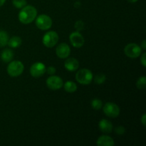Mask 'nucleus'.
Instances as JSON below:
<instances>
[{"label":"nucleus","mask_w":146,"mask_h":146,"mask_svg":"<svg viewBox=\"0 0 146 146\" xmlns=\"http://www.w3.org/2000/svg\"><path fill=\"white\" fill-rule=\"evenodd\" d=\"M37 10L31 5H26L19 13V20L24 24H28L36 19Z\"/></svg>","instance_id":"obj_1"},{"label":"nucleus","mask_w":146,"mask_h":146,"mask_svg":"<svg viewBox=\"0 0 146 146\" xmlns=\"http://www.w3.org/2000/svg\"><path fill=\"white\" fill-rule=\"evenodd\" d=\"M94 76L92 72L89 69L87 68H82V69L78 71L76 74V79L82 85H88L91 83Z\"/></svg>","instance_id":"obj_2"},{"label":"nucleus","mask_w":146,"mask_h":146,"mask_svg":"<svg viewBox=\"0 0 146 146\" xmlns=\"http://www.w3.org/2000/svg\"><path fill=\"white\" fill-rule=\"evenodd\" d=\"M7 73L11 77H17L21 75L24 70V64L19 61H10L7 66Z\"/></svg>","instance_id":"obj_3"},{"label":"nucleus","mask_w":146,"mask_h":146,"mask_svg":"<svg viewBox=\"0 0 146 146\" xmlns=\"http://www.w3.org/2000/svg\"><path fill=\"white\" fill-rule=\"evenodd\" d=\"M36 25L41 30H48L52 26V19L46 14H41L36 18Z\"/></svg>","instance_id":"obj_4"},{"label":"nucleus","mask_w":146,"mask_h":146,"mask_svg":"<svg viewBox=\"0 0 146 146\" xmlns=\"http://www.w3.org/2000/svg\"><path fill=\"white\" fill-rule=\"evenodd\" d=\"M43 44L48 48H52L58 41V35L56 31H50L46 33L43 36Z\"/></svg>","instance_id":"obj_5"},{"label":"nucleus","mask_w":146,"mask_h":146,"mask_svg":"<svg viewBox=\"0 0 146 146\" xmlns=\"http://www.w3.org/2000/svg\"><path fill=\"white\" fill-rule=\"evenodd\" d=\"M104 112L105 115L109 118H115L118 117L120 114V108L118 105L112 102H108L104 105Z\"/></svg>","instance_id":"obj_6"},{"label":"nucleus","mask_w":146,"mask_h":146,"mask_svg":"<svg viewBox=\"0 0 146 146\" xmlns=\"http://www.w3.org/2000/svg\"><path fill=\"white\" fill-rule=\"evenodd\" d=\"M125 54L128 57L131 58H135L140 56L142 53L141 47L135 43H131V44L126 45L124 48Z\"/></svg>","instance_id":"obj_7"},{"label":"nucleus","mask_w":146,"mask_h":146,"mask_svg":"<svg viewBox=\"0 0 146 146\" xmlns=\"http://www.w3.org/2000/svg\"><path fill=\"white\" fill-rule=\"evenodd\" d=\"M46 66L41 62L34 63L30 68V74L34 78H39L46 73Z\"/></svg>","instance_id":"obj_8"},{"label":"nucleus","mask_w":146,"mask_h":146,"mask_svg":"<svg viewBox=\"0 0 146 146\" xmlns=\"http://www.w3.org/2000/svg\"><path fill=\"white\" fill-rule=\"evenodd\" d=\"M46 85L49 89L56 91L60 89L64 85V82L61 78L57 76H51L46 80Z\"/></svg>","instance_id":"obj_9"},{"label":"nucleus","mask_w":146,"mask_h":146,"mask_svg":"<svg viewBox=\"0 0 146 146\" xmlns=\"http://www.w3.org/2000/svg\"><path fill=\"white\" fill-rule=\"evenodd\" d=\"M69 40L73 46H74L75 48H81L84 46V42H85L84 36L81 35L79 31H77L70 34Z\"/></svg>","instance_id":"obj_10"},{"label":"nucleus","mask_w":146,"mask_h":146,"mask_svg":"<svg viewBox=\"0 0 146 146\" xmlns=\"http://www.w3.org/2000/svg\"><path fill=\"white\" fill-rule=\"evenodd\" d=\"M56 54L60 58H66L71 54L70 46L66 43H61L56 48Z\"/></svg>","instance_id":"obj_11"},{"label":"nucleus","mask_w":146,"mask_h":146,"mask_svg":"<svg viewBox=\"0 0 146 146\" xmlns=\"http://www.w3.org/2000/svg\"><path fill=\"white\" fill-rule=\"evenodd\" d=\"M64 66L66 69L68 71H75L79 67V62L75 58H69L66 60L64 63Z\"/></svg>","instance_id":"obj_12"},{"label":"nucleus","mask_w":146,"mask_h":146,"mask_svg":"<svg viewBox=\"0 0 146 146\" xmlns=\"http://www.w3.org/2000/svg\"><path fill=\"white\" fill-rule=\"evenodd\" d=\"M98 146H113L115 145L113 139L108 135H101L96 141Z\"/></svg>","instance_id":"obj_13"},{"label":"nucleus","mask_w":146,"mask_h":146,"mask_svg":"<svg viewBox=\"0 0 146 146\" xmlns=\"http://www.w3.org/2000/svg\"><path fill=\"white\" fill-rule=\"evenodd\" d=\"M100 130L104 133H110L113 131V125L111 122L108 120L102 119L98 123Z\"/></svg>","instance_id":"obj_14"},{"label":"nucleus","mask_w":146,"mask_h":146,"mask_svg":"<svg viewBox=\"0 0 146 146\" xmlns=\"http://www.w3.org/2000/svg\"><path fill=\"white\" fill-rule=\"evenodd\" d=\"M13 58H14V52L12 50L9 48H6L3 50L1 54V58L4 62L9 63L10 61H12Z\"/></svg>","instance_id":"obj_15"},{"label":"nucleus","mask_w":146,"mask_h":146,"mask_svg":"<svg viewBox=\"0 0 146 146\" xmlns=\"http://www.w3.org/2000/svg\"><path fill=\"white\" fill-rule=\"evenodd\" d=\"M21 42H22L21 38H20L19 36H12L11 38H10L9 39L7 44H8L9 46L11 47V48H18L19 46H21Z\"/></svg>","instance_id":"obj_16"},{"label":"nucleus","mask_w":146,"mask_h":146,"mask_svg":"<svg viewBox=\"0 0 146 146\" xmlns=\"http://www.w3.org/2000/svg\"><path fill=\"white\" fill-rule=\"evenodd\" d=\"M64 90L68 93H74L77 90V85L74 82L71 81H66L64 84Z\"/></svg>","instance_id":"obj_17"},{"label":"nucleus","mask_w":146,"mask_h":146,"mask_svg":"<svg viewBox=\"0 0 146 146\" xmlns=\"http://www.w3.org/2000/svg\"><path fill=\"white\" fill-rule=\"evenodd\" d=\"M9 41V36L4 30L0 29V48L7 45Z\"/></svg>","instance_id":"obj_18"},{"label":"nucleus","mask_w":146,"mask_h":146,"mask_svg":"<svg viewBox=\"0 0 146 146\" xmlns=\"http://www.w3.org/2000/svg\"><path fill=\"white\" fill-rule=\"evenodd\" d=\"M106 80V76L105 74H102V73H100V74H96L95 76V78H94V81L96 82V84H103Z\"/></svg>","instance_id":"obj_19"},{"label":"nucleus","mask_w":146,"mask_h":146,"mask_svg":"<svg viewBox=\"0 0 146 146\" xmlns=\"http://www.w3.org/2000/svg\"><path fill=\"white\" fill-rule=\"evenodd\" d=\"M91 106L94 109L99 110L103 107V103L98 98H94L91 101Z\"/></svg>","instance_id":"obj_20"},{"label":"nucleus","mask_w":146,"mask_h":146,"mask_svg":"<svg viewBox=\"0 0 146 146\" xmlns=\"http://www.w3.org/2000/svg\"><path fill=\"white\" fill-rule=\"evenodd\" d=\"M136 86L139 89H145L146 87V78L145 76L138 78L136 82Z\"/></svg>","instance_id":"obj_21"},{"label":"nucleus","mask_w":146,"mask_h":146,"mask_svg":"<svg viewBox=\"0 0 146 146\" xmlns=\"http://www.w3.org/2000/svg\"><path fill=\"white\" fill-rule=\"evenodd\" d=\"M12 4L16 8L22 9L27 4V0H12Z\"/></svg>","instance_id":"obj_22"},{"label":"nucleus","mask_w":146,"mask_h":146,"mask_svg":"<svg viewBox=\"0 0 146 146\" xmlns=\"http://www.w3.org/2000/svg\"><path fill=\"white\" fill-rule=\"evenodd\" d=\"M74 27H75V29L77 30V31H81L84 29V23L81 20H79L75 23Z\"/></svg>","instance_id":"obj_23"},{"label":"nucleus","mask_w":146,"mask_h":146,"mask_svg":"<svg viewBox=\"0 0 146 146\" xmlns=\"http://www.w3.org/2000/svg\"><path fill=\"white\" fill-rule=\"evenodd\" d=\"M115 133L119 135H123L125 133V128L123 126H118L115 128Z\"/></svg>","instance_id":"obj_24"},{"label":"nucleus","mask_w":146,"mask_h":146,"mask_svg":"<svg viewBox=\"0 0 146 146\" xmlns=\"http://www.w3.org/2000/svg\"><path fill=\"white\" fill-rule=\"evenodd\" d=\"M56 69L54 66H49L47 68H46V72L48 74H49V75H54L56 73Z\"/></svg>","instance_id":"obj_25"},{"label":"nucleus","mask_w":146,"mask_h":146,"mask_svg":"<svg viewBox=\"0 0 146 146\" xmlns=\"http://www.w3.org/2000/svg\"><path fill=\"white\" fill-rule=\"evenodd\" d=\"M145 56H146V54H145V53H144V54L142 55V56L141 57V63L142 64L143 66V67H145V66H146Z\"/></svg>","instance_id":"obj_26"},{"label":"nucleus","mask_w":146,"mask_h":146,"mask_svg":"<svg viewBox=\"0 0 146 146\" xmlns=\"http://www.w3.org/2000/svg\"><path fill=\"white\" fill-rule=\"evenodd\" d=\"M141 123H142L143 125H144V126H145V123H146V115L145 114H143L142 116V118H141Z\"/></svg>","instance_id":"obj_27"},{"label":"nucleus","mask_w":146,"mask_h":146,"mask_svg":"<svg viewBox=\"0 0 146 146\" xmlns=\"http://www.w3.org/2000/svg\"><path fill=\"white\" fill-rule=\"evenodd\" d=\"M141 48H143V50L146 49V41L145 40H143L141 43Z\"/></svg>","instance_id":"obj_28"},{"label":"nucleus","mask_w":146,"mask_h":146,"mask_svg":"<svg viewBox=\"0 0 146 146\" xmlns=\"http://www.w3.org/2000/svg\"><path fill=\"white\" fill-rule=\"evenodd\" d=\"M6 0H0V7L4 5V4L5 3Z\"/></svg>","instance_id":"obj_29"},{"label":"nucleus","mask_w":146,"mask_h":146,"mask_svg":"<svg viewBox=\"0 0 146 146\" xmlns=\"http://www.w3.org/2000/svg\"><path fill=\"white\" fill-rule=\"evenodd\" d=\"M127 1L130 3H135L138 1V0H127Z\"/></svg>","instance_id":"obj_30"}]
</instances>
